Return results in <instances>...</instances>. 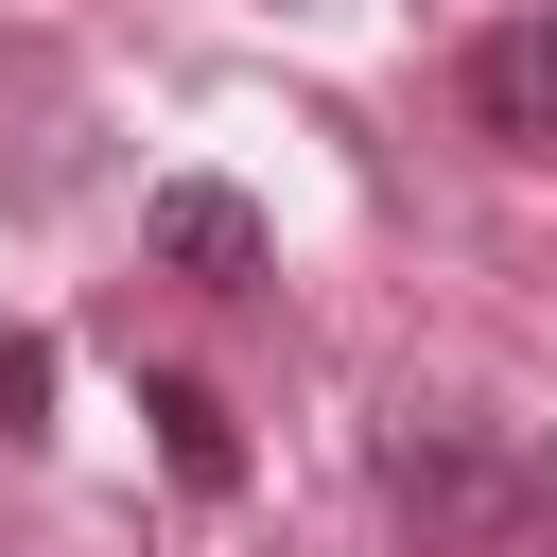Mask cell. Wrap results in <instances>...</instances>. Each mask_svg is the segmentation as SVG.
Returning a JSON list of instances; mask_svg holds the SVG:
<instances>
[{
	"instance_id": "1",
	"label": "cell",
	"mask_w": 557,
	"mask_h": 557,
	"mask_svg": "<svg viewBox=\"0 0 557 557\" xmlns=\"http://www.w3.org/2000/svg\"><path fill=\"white\" fill-rule=\"evenodd\" d=\"M139 244H157V278H191V296H261V278H278V244H261V209H244L226 174L139 191Z\"/></svg>"
},
{
	"instance_id": "2",
	"label": "cell",
	"mask_w": 557,
	"mask_h": 557,
	"mask_svg": "<svg viewBox=\"0 0 557 557\" xmlns=\"http://www.w3.org/2000/svg\"><path fill=\"white\" fill-rule=\"evenodd\" d=\"M383 487H400V522H435V540H487V522L522 505L470 435H383Z\"/></svg>"
},
{
	"instance_id": "3",
	"label": "cell",
	"mask_w": 557,
	"mask_h": 557,
	"mask_svg": "<svg viewBox=\"0 0 557 557\" xmlns=\"http://www.w3.org/2000/svg\"><path fill=\"white\" fill-rule=\"evenodd\" d=\"M470 122H487L505 157H540V139H557V17H505V35H470Z\"/></svg>"
},
{
	"instance_id": "4",
	"label": "cell",
	"mask_w": 557,
	"mask_h": 557,
	"mask_svg": "<svg viewBox=\"0 0 557 557\" xmlns=\"http://www.w3.org/2000/svg\"><path fill=\"white\" fill-rule=\"evenodd\" d=\"M139 418H157L174 487H244V435H226V400H209V383H139Z\"/></svg>"
},
{
	"instance_id": "5",
	"label": "cell",
	"mask_w": 557,
	"mask_h": 557,
	"mask_svg": "<svg viewBox=\"0 0 557 557\" xmlns=\"http://www.w3.org/2000/svg\"><path fill=\"white\" fill-rule=\"evenodd\" d=\"M35 418H52V348L0 313V435H35Z\"/></svg>"
},
{
	"instance_id": "6",
	"label": "cell",
	"mask_w": 557,
	"mask_h": 557,
	"mask_svg": "<svg viewBox=\"0 0 557 557\" xmlns=\"http://www.w3.org/2000/svg\"><path fill=\"white\" fill-rule=\"evenodd\" d=\"M522 522H540V540H557V453H540V470H522Z\"/></svg>"
}]
</instances>
